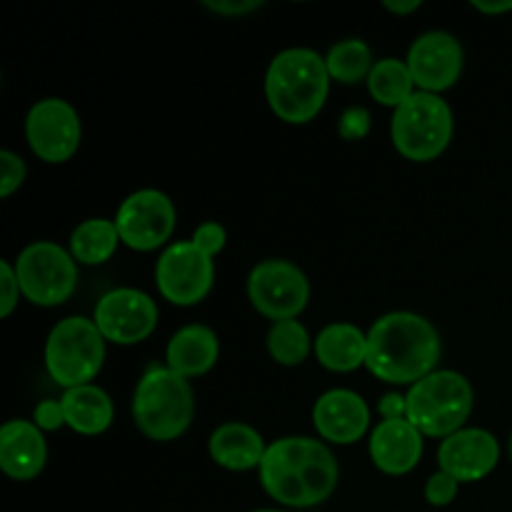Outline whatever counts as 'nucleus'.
Wrapping results in <instances>:
<instances>
[{
    "label": "nucleus",
    "mask_w": 512,
    "mask_h": 512,
    "mask_svg": "<svg viewBox=\"0 0 512 512\" xmlns=\"http://www.w3.org/2000/svg\"><path fill=\"white\" fill-rule=\"evenodd\" d=\"M260 485L283 508H315L335 493L340 468L323 440L288 435L268 445Z\"/></svg>",
    "instance_id": "nucleus-1"
},
{
    "label": "nucleus",
    "mask_w": 512,
    "mask_h": 512,
    "mask_svg": "<svg viewBox=\"0 0 512 512\" xmlns=\"http://www.w3.org/2000/svg\"><path fill=\"white\" fill-rule=\"evenodd\" d=\"M440 355V333L418 313L395 310L380 315L368 330L365 368L388 385H415L438 370Z\"/></svg>",
    "instance_id": "nucleus-2"
},
{
    "label": "nucleus",
    "mask_w": 512,
    "mask_h": 512,
    "mask_svg": "<svg viewBox=\"0 0 512 512\" xmlns=\"http://www.w3.org/2000/svg\"><path fill=\"white\" fill-rule=\"evenodd\" d=\"M330 83L325 55L313 48H288L265 70V98L283 123L305 125L325 108Z\"/></svg>",
    "instance_id": "nucleus-3"
},
{
    "label": "nucleus",
    "mask_w": 512,
    "mask_h": 512,
    "mask_svg": "<svg viewBox=\"0 0 512 512\" xmlns=\"http://www.w3.org/2000/svg\"><path fill=\"white\" fill-rule=\"evenodd\" d=\"M135 428L155 443H173L188 433L195 418V393L190 380L168 365H150L133 393Z\"/></svg>",
    "instance_id": "nucleus-4"
},
{
    "label": "nucleus",
    "mask_w": 512,
    "mask_h": 512,
    "mask_svg": "<svg viewBox=\"0 0 512 512\" xmlns=\"http://www.w3.org/2000/svg\"><path fill=\"white\" fill-rule=\"evenodd\" d=\"M408 420L428 438H450L465 428L473 413V385L463 373L435 370L405 393Z\"/></svg>",
    "instance_id": "nucleus-5"
},
{
    "label": "nucleus",
    "mask_w": 512,
    "mask_h": 512,
    "mask_svg": "<svg viewBox=\"0 0 512 512\" xmlns=\"http://www.w3.org/2000/svg\"><path fill=\"white\" fill-rule=\"evenodd\" d=\"M105 343L108 340L103 338L93 318L70 315L55 323L45 338L43 350L50 380L63 390L93 383L103 370Z\"/></svg>",
    "instance_id": "nucleus-6"
},
{
    "label": "nucleus",
    "mask_w": 512,
    "mask_h": 512,
    "mask_svg": "<svg viewBox=\"0 0 512 512\" xmlns=\"http://www.w3.org/2000/svg\"><path fill=\"white\" fill-rule=\"evenodd\" d=\"M453 130L455 120L448 100L423 90L395 108L390 120V138L395 150L413 163H430L440 158L453 140Z\"/></svg>",
    "instance_id": "nucleus-7"
},
{
    "label": "nucleus",
    "mask_w": 512,
    "mask_h": 512,
    "mask_svg": "<svg viewBox=\"0 0 512 512\" xmlns=\"http://www.w3.org/2000/svg\"><path fill=\"white\" fill-rule=\"evenodd\" d=\"M15 273L23 298L40 308L63 305L78 288V263L70 250L60 248L53 240L25 245L15 258Z\"/></svg>",
    "instance_id": "nucleus-8"
},
{
    "label": "nucleus",
    "mask_w": 512,
    "mask_h": 512,
    "mask_svg": "<svg viewBox=\"0 0 512 512\" xmlns=\"http://www.w3.org/2000/svg\"><path fill=\"white\" fill-rule=\"evenodd\" d=\"M248 298L250 305L273 323L295 320L308 308V275L290 260H263L248 275Z\"/></svg>",
    "instance_id": "nucleus-9"
},
{
    "label": "nucleus",
    "mask_w": 512,
    "mask_h": 512,
    "mask_svg": "<svg viewBox=\"0 0 512 512\" xmlns=\"http://www.w3.org/2000/svg\"><path fill=\"white\" fill-rule=\"evenodd\" d=\"M215 283V260L193 240L170 243L155 263V285L170 305L190 308L208 298Z\"/></svg>",
    "instance_id": "nucleus-10"
},
{
    "label": "nucleus",
    "mask_w": 512,
    "mask_h": 512,
    "mask_svg": "<svg viewBox=\"0 0 512 512\" xmlns=\"http://www.w3.org/2000/svg\"><path fill=\"white\" fill-rule=\"evenodd\" d=\"M113 220L123 245H128L130 250H138V253H150V250H158L163 245L168 248L178 213H175L173 200L163 190L143 188L130 193L120 203Z\"/></svg>",
    "instance_id": "nucleus-11"
},
{
    "label": "nucleus",
    "mask_w": 512,
    "mask_h": 512,
    "mask_svg": "<svg viewBox=\"0 0 512 512\" xmlns=\"http://www.w3.org/2000/svg\"><path fill=\"white\" fill-rule=\"evenodd\" d=\"M25 138L30 150L45 163H68L83 140L78 110L63 98L38 100L25 115Z\"/></svg>",
    "instance_id": "nucleus-12"
},
{
    "label": "nucleus",
    "mask_w": 512,
    "mask_h": 512,
    "mask_svg": "<svg viewBox=\"0 0 512 512\" xmlns=\"http://www.w3.org/2000/svg\"><path fill=\"white\" fill-rule=\"evenodd\" d=\"M93 323L108 343L138 345L155 333L158 305L138 288H115L100 295Z\"/></svg>",
    "instance_id": "nucleus-13"
},
{
    "label": "nucleus",
    "mask_w": 512,
    "mask_h": 512,
    "mask_svg": "<svg viewBox=\"0 0 512 512\" xmlns=\"http://www.w3.org/2000/svg\"><path fill=\"white\" fill-rule=\"evenodd\" d=\"M405 63L413 75L415 88L440 95L453 88L463 75L465 53L455 35L445 30H428L413 40Z\"/></svg>",
    "instance_id": "nucleus-14"
},
{
    "label": "nucleus",
    "mask_w": 512,
    "mask_h": 512,
    "mask_svg": "<svg viewBox=\"0 0 512 512\" xmlns=\"http://www.w3.org/2000/svg\"><path fill=\"white\" fill-rule=\"evenodd\" d=\"M500 463V443L490 430L463 428L445 438L438 448V465L460 485L480 483Z\"/></svg>",
    "instance_id": "nucleus-15"
},
{
    "label": "nucleus",
    "mask_w": 512,
    "mask_h": 512,
    "mask_svg": "<svg viewBox=\"0 0 512 512\" xmlns=\"http://www.w3.org/2000/svg\"><path fill=\"white\" fill-rule=\"evenodd\" d=\"M313 425L323 440L333 445H353L368 433L370 408L363 395L335 388L320 395L313 405Z\"/></svg>",
    "instance_id": "nucleus-16"
},
{
    "label": "nucleus",
    "mask_w": 512,
    "mask_h": 512,
    "mask_svg": "<svg viewBox=\"0 0 512 512\" xmlns=\"http://www.w3.org/2000/svg\"><path fill=\"white\" fill-rule=\"evenodd\" d=\"M423 438L425 435L408 418L383 420L370 433V460L385 475L413 473L423 458Z\"/></svg>",
    "instance_id": "nucleus-17"
},
{
    "label": "nucleus",
    "mask_w": 512,
    "mask_h": 512,
    "mask_svg": "<svg viewBox=\"0 0 512 512\" xmlns=\"http://www.w3.org/2000/svg\"><path fill=\"white\" fill-rule=\"evenodd\" d=\"M48 463L45 433L33 420H8L0 428V470L10 480L28 483L43 473Z\"/></svg>",
    "instance_id": "nucleus-18"
},
{
    "label": "nucleus",
    "mask_w": 512,
    "mask_h": 512,
    "mask_svg": "<svg viewBox=\"0 0 512 512\" xmlns=\"http://www.w3.org/2000/svg\"><path fill=\"white\" fill-rule=\"evenodd\" d=\"M220 358V340L213 328L190 323L180 328L165 348V365L183 378H200L210 373Z\"/></svg>",
    "instance_id": "nucleus-19"
},
{
    "label": "nucleus",
    "mask_w": 512,
    "mask_h": 512,
    "mask_svg": "<svg viewBox=\"0 0 512 512\" xmlns=\"http://www.w3.org/2000/svg\"><path fill=\"white\" fill-rule=\"evenodd\" d=\"M265 445L263 435L248 423H223L220 428L213 430L208 440V453L215 465L233 473H245V470L260 468L265 458Z\"/></svg>",
    "instance_id": "nucleus-20"
},
{
    "label": "nucleus",
    "mask_w": 512,
    "mask_h": 512,
    "mask_svg": "<svg viewBox=\"0 0 512 512\" xmlns=\"http://www.w3.org/2000/svg\"><path fill=\"white\" fill-rule=\"evenodd\" d=\"M313 353L330 373H353L368 358V333L353 323H330L315 338Z\"/></svg>",
    "instance_id": "nucleus-21"
},
{
    "label": "nucleus",
    "mask_w": 512,
    "mask_h": 512,
    "mask_svg": "<svg viewBox=\"0 0 512 512\" xmlns=\"http://www.w3.org/2000/svg\"><path fill=\"white\" fill-rule=\"evenodd\" d=\"M60 403H63L65 425L78 435H100L113 425V400L98 385L90 383L65 390Z\"/></svg>",
    "instance_id": "nucleus-22"
},
{
    "label": "nucleus",
    "mask_w": 512,
    "mask_h": 512,
    "mask_svg": "<svg viewBox=\"0 0 512 512\" xmlns=\"http://www.w3.org/2000/svg\"><path fill=\"white\" fill-rule=\"evenodd\" d=\"M120 240L115 220L90 218L80 223L70 235L68 250L78 265H103L115 255Z\"/></svg>",
    "instance_id": "nucleus-23"
},
{
    "label": "nucleus",
    "mask_w": 512,
    "mask_h": 512,
    "mask_svg": "<svg viewBox=\"0 0 512 512\" xmlns=\"http://www.w3.org/2000/svg\"><path fill=\"white\" fill-rule=\"evenodd\" d=\"M368 90L375 103L393 110L400 108L410 95L418 93L408 63L398 58H383L375 63L373 73L368 78Z\"/></svg>",
    "instance_id": "nucleus-24"
},
{
    "label": "nucleus",
    "mask_w": 512,
    "mask_h": 512,
    "mask_svg": "<svg viewBox=\"0 0 512 512\" xmlns=\"http://www.w3.org/2000/svg\"><path fill=\"white\" fill-rule=\"evenodd\" d=\"M325 65H328L330 80L343 85H355L360 80L368 83L370 73L375 68L373 50L365 40L360 38H348L335 43L333 48L325 55Z\"/></svg>",
    "instance_id": "nucleus-25"
},
{
    "label": "nucleus",
    "mask_w": 512,
    "mask_h": 512,
    "mask_svg": "<svg viewBox=\"0 0 512 512\" xmlns=\"http://www.w3.org/2000/svg\"><path fill=\"white\" fill-rule=\"evenodd\" d=\"M315 340L310 338L308 328L300 320H280L268 330V353L283 368H298L308 360Z\"/></svg>",
    "instance_id": "nucleus-26"
},
{
    "label": "nucleus",
    "mask_w": 512,
    "mask_h": 512,
    "mask_svg": "<svg viewBox=\"0 0 512 512\" xmlns=\"http://www.w3.org/2000/svg\"><path fill=\"white\" fill-rule=\"evenodd\" d=\"M25 175H28L25 160L13 150H0V198H10L15 190H20V185L25 183Z\"/></svg>",
    "instance_id": "nucleus-27"
},
{
    "label": "nucleus",
    "mask_w": 512,
    "mask_h": 512,
    "mask_svg": "<svg viewBox=\"0 0 512 512\" xmlns=\"http://www.w3.org/2000/svg\"><path fill=\"white\" fill-rule=\"evenodd\" d=\"M458 490V480H455L453 475L438 470V473L430 475L428 483H425V500H428L433 508H448V505L458 498Z\"/></svg>",
    "instance_id": "nucleus-28"
},
{
    "label": "nucleus",
    "mask_w": 512,
    "mask_h": 512,
    "mask_svg": "<svg viewBox=\"0 0 512 512\" xmlns=\"http://www.w3.org/2000/svg\"><path fill=\"white\" fill-rule=\"evenodd\" d=\"M20 295H23V290H20L15 265H10L8 260H0V318L13 315V310L18 308Z\"/></svg>",
    "instance_id": "nucleus-29"
},
{
    "label": "nucleus",
    "mask_w": 512,
    "mask_h": 512,
    "mask_svg": "<svg viewBox=\"0 0 512 512\" xmlns=\"http://www.w3.org/2000/svg\"><path fill=\"white\" fill-rule=\"evenodd\" d=\"M190 240H193L195 248H200L205 255H210V258L215 260V255L223 253L225 243H228V233H225V228L220 223L208 220V223H203L195 228L193 238Z\"/></svg>",
    "instance_id": "nucleus-30"
},
{
    "label": "nucleus",
    "mask_w": 512,
    "mask_h": 512,
    "mask_svg": "<svg viewBox=\"0 0 512 512\" xmlns=\"http://www.w3.org/2000/svg\"><path fill=\"white\" fill-rule=\"evenodd\" d=\"M338 133L343 135L345 140H363L365 135L370 133V113L360 105H353V108L343 110L338 123Z\"/></svg>",
    "instance_id": "nucleus-31"
},
{
    "label": "nucleus",
    "mask_w": 512,
    "mask_h": 512,
    "mask_svg": "<svg viewBox=\"0 0 512 512\" xmlns=\"http://www.w3.org/2000/svg\"><path fill=\"white\" fill-rule=\"evenodd\" d=\"M33 423L38 425L43 433H55V430H60L65 425L63 403H60V400H43V403H38L33 410Z\"/></svg>",
    "instance_id": "nucleus-32"
},
{
    "label": "nucleus",
    "mask_w": 512,
    "mask_h": 512,
    "mask_svg": "<svg viewBox=\"0 0 512 512\" xmlns=\"http://www.w3.org/2000/svg\"><path fill=\"white\" fill-rule=\"evenodd\" d=\"M203 8L220 18H243L263 8L260 0H203Z\"/></svg>",
    "instance_id": "nucleus-33"
},
{
    "label": "nucleus",
    "mask_w": 512,
    "mask_h": 512,
    "mask_svg": "<svg viewBox=\"0 0 512 512\" xmlns=\"http://www.w3.org/2000/svg\"><path fill=\"white\" fill-rule=\"evenodd\" d=\"M378 413L383 420H400L408 418V400L400 393H388L380 398Z\"/></svg>",
    "instance_id": "nucleus-34"
},
{
    "label": "nucleus",
    "mask_w": 512,
    "mask_h": 512,
    "mask_svg": "<svg viewBox=\"0 0 512 512\" xmlns=\"http://www.w3.org/2000/svg\"><path fill=\"white\" fill-rule=\"evenodd\" d=\"M473 8L485 15H503L512 10V0H473Z\"/></svg>",
    "instance_id": "nucleus-35"
},
{
    "label": "nucleus",
    "mask_w": 512,
    "mask_h": 512,
    "mask_svg": "<svg viewBox=\"0 0 512 512\" xmlns=\"http://www.w3.org/2000/svg\"><path fill=\"white\" fill-rule=\"evenodd\" d=\"M383 8L393 15H410L415 13V10L423 8V3H420V0H400V3L398 0H385Z\"/></svg>",
    "instance_id": "nucleus-36"
},
{
    "label": "nucleus",
    "mask_w": 512,
    "mask_h": 512,
    "mask_svg": "<svg viewBox=\"0 0 512 512\" xmlns=\"http://www.w3.org/2000/svg\"><path fill=\"white\" fill-rule=\"evenodd\" d=\"M250 512H285V510H275V508H260V510H250Z\"/></svg>",
    "instance_id": "nucleus-37"
},
{
    "label": "nucleus",
    "mask_w": 512,
    "mask_h": 512,
    "mask_svg": "<svg viewBox=\"0 0 512 512\" xmlns=\"http://www.w3.org/2000/svg\"><path fill=\"white\" fill-rule=\"evenodd\" d=\"M510 458H512V435H510Z\"/></svg>",
    "instance_id": "nucleus-38"
}]
</instances>
